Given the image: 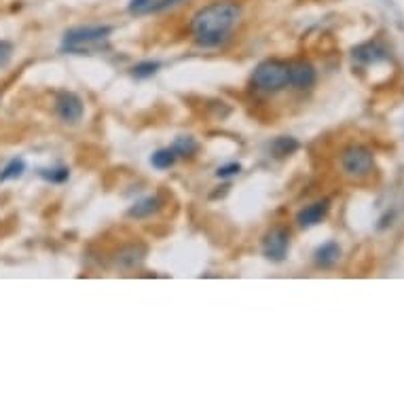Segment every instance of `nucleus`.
<instances>
[{"instance_id": "nucleus-20", "label": "nucleus", "mask_w": 404, "mask_h": 404, "mask_svg": "<svg viewBox=\"0 0 404 404\" xmlns=\"http://www.w3.org/2000/svg\"><path fill=\"white\" fill-rule=\"evenodd\" d=\"M13 57V45L9 41H0V68H7Z\"/></svg>"}, {"instance_id": "nucleus-1", "label": "nucleus", "mask_w": 404, "mask_h": 404, "mask_svg": "<svg viewBox=\"0 0 404 404\" xmlns=\"http://www.w3.org/2000/svg\"><path fill=\"white\" fill-rule=\"evenodd\" d=\"M240 19H242V5L237 0H214V3L201 7L193 15L189 30L199 47L212 49L222 45L231 36Z\"/></svg>"}, {"instance_id": "nucleus-12", "label": "nucleus", "mask_w": 404, "mask_h": 404, "mask_svg": "<svg viewBox=\"0 0 404 404\" xmlns=\"http://www.w3.org/2000/svg\"><path fill=\"white\" fill-rule=\"evenodd\" d=\"M315 265L322 267V269H328L332 265H337V261L341 258V246L337 242H326L324 246H320L315 250Z\"/></svg>"}, {"instance_id": "nucleus-9", "label": "nucleus", "mask_w": 404, "mask_h": 404, "mask_svg": "<svg viewBox=\"0 0 404 404\" xmlns=\"http://www.w3.org/2000/svg\"><path fill=\"white\" fill-rule=\"evenodd\" d=\"M354 60L360 64H379L387 60V49L377 41H370L354 49Z\"/></svg>"}, {"instance_id": "nucleus-8", "label": "nucleus", "mask_w": 404, "mask_h": 404, "mask_svg": "<svg viewBox=\"0 0 404 404\" xmlns=\"http://www.w3.org/2000/svg\"><path fill=\"white\" fill-rule=\"evenodd\" d=\"M288 76H290V85L297 89H309L315 83V70L309 62L288 64Z\"/></svg>"}, {"instance_id": "nucleus-7", "label": "nucleus", "mask_w": 404, "mask_h": 404, "mask_svg": "<svg viewBox=\"0 0 404 404\" xmlns=\"http://www.w3.org/2000/svg\"><path fill=\"white\" fill-rule=\"evenodd\" d=\"M182 3H187V0H129L127 11H129V15H138V17L157 15L167 9H174Z\"/></svg>"}, {"instance_id": "nucleus-21", "label": "nucleus", "mask_w": 404, "mask_h": 404, "mask_svg": "<svg viewBox=\"0 0 404 404\" xmlns=\"http://www.w3.org/2000/svg\"><path fill=\"white\" fill-rule=\"evenodd\" d=\"M240 171H242V165L240 163H226V165H222V167L216 169V176L218 178H231V176H237Z\"/></svg>"}, {"instance_id": "nucleus-3", "label": "nucleus", "mask_w": 404, "mask_h": 404, "mask_svg": "<svg viewBox=\"0 0 404 404\" xmlns=\"http://www.w3.org/2000/svg\"><path fill=\"white\" fill-rule=\"evenodd\" d=\"M252 87L261 94H275L290 85L288 76V64L279 60H265L252 72Z\"/></svg>"}, {"instance_id": "nucleus-6", "label": "nucleus", "mask_w": 404, "mask_h": 404, "mask_svg": "<svg viewBox=\"0 0 404 404\" xmlns=\"http://www.w3.org/2000/svg\"><path fill=\"white\" fill-rule=\"evenodd\" d=\"M288 248H290V233L281 226L271 228L263 240V254L269 258V261L281 263L288 256Z\"/></svg>"}, {"instance_id": "nucleus-18", "label": "nucleus", "mask_w": 404, "mask_h": 404, "mask_svg": "<svg viewBox=\"0 0 404 404\" xmlns=\"http://www.w3.org/2000/svg\"><path fill=\"white\" fill-rule=\"evenodd\" d=\"M39 176L47 182H53V184H62L68 180L70 176V169L68 167H55V169H41Z\"/></svg>"}, {"instance_id": "nucleus-4", "label": "nucleus", "mask_w": 404, "mask_h": 404, "mask_svg": "<svg viewBox=\"0 0 404 404\" xmlns=\"http://www.w3.org/2000/svg\"><path fill=\"white\" fill-rule=\"evenodd\" d=\"M341 169L350 178H366L374 171V155L370 149L362 147V144H354V147L345 149L341 153Z\"/></svg>"}, {"instance_id": "nucleus-17", "label": "nucleus", "mask_w": 404, "mask_h": 404, "mask_svg": "<svg viewBox=\"0 0 404 404\" xmlns=\"http://www.w3.org/2000/svg\"><path fill=\"white\" fill-rule=\"evenodd\" d=\"M299 149V142L295 138H277L273 144H271V151L275 157H288V155H293L295 151Z\"/></svg>"}, {"instance_id": "nucleus-14", "label": "nucleus", "mask_w": 404, "mask_h": 404, "mask_svg": "<svg viewBox=\"0 0 404 404\" xmlns=\"http://www.w3.org/2000/svg\"><path fill=\"white\" fill-rule=\"evenodd\" d=\"M171 151L176 153V157H193L199 151V144L191 136H180L171 144Z\"/></svg>"}, {"instance_id": "nucleus-13", "label": "nucleus", "mask_w": 404, "mask_h": 404, "mask_svg": "<svg viewBox=\"0 0 404 404\" xmlns=\"http://www.w3.org/2000/svg\"><path fill=\"white\" fill-rule=\"evenodd\" d=\"M159 210H161V199L157 195H149V197L136 201V204L129 208V216L131 218H149V216L157 214Z\"/></svg>"}, {"instance_id": "nucleus-2", "label": "nucleus", "mask_w": 404, "mask_h": 404, "mask_svg": "<svg viewBox=\"0 0 404 404\" xmlns=\"http://www.w3.org/2000/svg\"><path fill=\"white\" fill-rule=\"evenodd\" d=\"M112 34V25L94 23V25H76L64 32L60 49L72 55H89L108 45Z\"/></svg>"}, {"instance_id": "nucleus-11", "label": "nucleus", "mask_w": 404, "mask_h": 404, "mask_svg": "<svg viewBox=\"0 0 404 404\" xmlns=\"http://www.w3.org/2000/svg\"><path fill=\"white\" fill-rule=\"evenodd\" d=\"M144 256H147V248L142 244H129V246H123L117 254V267L121 269H134L138 267Z\"/></svg>"}, {"instance_id": "nucleus-19", "label": "nucleus", "mask_w": 404, "mask_h": 404, "mask_svg": "<svg viewBox=\"0 0 404 404\" xmlns=\"http://www.w3.org/2000/svg\"><path fill=\"white\" fill-rule=\"evenodd\" d=\"M161 68V64L159 62H153V60H147V62H140V64H136L134 68H131V76L134 78H151L157 70Z\"/></svg>"}, {"instance_id": "nucleus-15", "label": "nucleus", "mask_w": 404, "mask_h": 404, "mask_svg": "<svg viewBox=\"0 0 404 404\" xmlns=\"http://www.w3.org/2000/svg\"><path fill=\"white\" fill-rule=\"evenodd\" d=\"M176 153L171 151V147L169 149H159V151H155L153 153V157H151V165L153 167H157V169H169L171 165L176 163Z\"/></svg>"}, {"instance_id": "nucleus-5", "label": "nucleus", "mask_w": 404, "mask_h": 404, "mask_svg": "<svg viewBox=\"0 0 404 404\" xmlns=\"http://www.w3.org/2000/svg\"><path fill=\"white\" fill-rule=\"evenodd\" d=\"M55 114L60 117L64 123H78L85 114V106H83V100L72 94V92H60L55 96Z\"/></svg>"}, {"instance_id": "nucleus-16", "label": "nucleus", "mask_w": 404, "mask_h": 404, "mask_svg": "<svg viewBox=\"0 0 404 404\" xmlns=\"http://www.w3.org/2000/svg\"><path fill=\"white\" fill-rule=\"evenodd\" d=\"M25 171V163H23V159H11L5 167H3V171H0V182H9V180H17L21 174Z\"/></svg>"}, {"instance_id": "nucleus-10", "label": "nucleus", "mask_w": 404, "mask_h": 404, "mask_svg": "<svg viewBox=\"0 0 404 404\" xmlns=\"http://www.w3.org/2000/svg\"><path fill=\"white\" fill-rule=\"evenodd\" d=\"M328 199H322V201H315V204L303 208L299 214H297V224L307 228V226H315L317 222H322L324 216L328 214Z\"/></svg>"}]
</instances>
